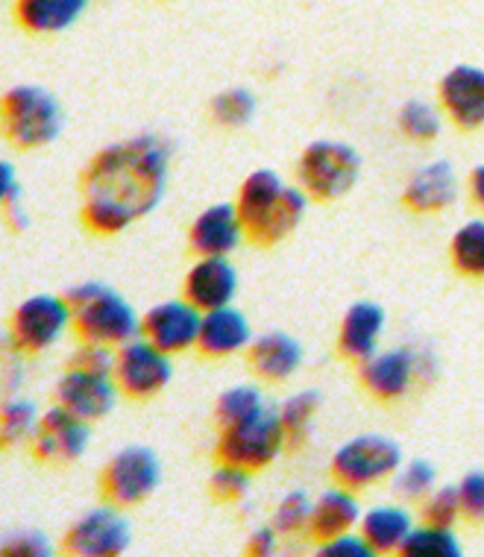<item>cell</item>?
<instances>
[{"instance_id":"obj_9","label":"cell","mask_w":484,"mask_h":557,"mask_svg":"<svg viewBox=\"0 0 484 557\" xmlns=\"http://www.w3.org/2000/svg\"><path fill=\"white\" fill-rule=\"evenodd\" d=\"M162 481V461L150 446H126L100 472V491L117 508H129L153 496Z\"/></svg>"},{"instance_id":"obj_29","label":"cell","mask_w":484,"mask_h":557,"mask_svg":"<svg viewBox=\"0 0 484 557\" xmlns=\"http://www.w3.org/2000/svg\"><path fill=\"white\" fill-rule=\"evenodd\" d=\"M320 408V394L318 391H300V394L288 396L280 408V420L288 434V446H300L309 434L311 423H314V413Z\"/></svg>"},{"instance_id":"obj_32","label":"cell","mask_w":484,"mask_h":557,"mask_svg":"<svg viewBox=\"0 0 484 557\" xmlns=\"http://www.w3.org/2000/svg\"><path fill=\"white\" fill-rule=\"evenodd\" d=\"M256 115V97L247 88H226L212 100V117L214 124L226 126V129H241Z\"/></svg>"},{"instance_id":"obj_12","label":"cell","mask_w":484,"mask_h":557,"mask_svg":"<svg viewBox=\"0 0 484 557\" xmlns=\"http://www.w3.org/2000/svg\"><path fill=\"white\" fill-rule=\"evenodd\" d=\"M129 543V519L112 502L83 513L65 534V552L77 557H117L124 555Z\"/></svg>"},{"instance_id":"obj_14","label":"cell","mask_w":484,"mask_h":557,"mask_svg":"<svg viewBox=\"0 0 484 557\" xmlns=\"http://www.w3.org/2000/svg\"><path fill=\"white\" fill-rule=\"evenodd\" d=\"M200 326H203V311L185 297L159 302L141 318V335L159 349H165L167 356H179L197 346Z\"/></svg>"},{"instance_id":"obj_6","label":"cell","mask_w":484,"mask_h":557,"mask_svg":"<svg viewBox=\"0 0 484 557\" xmlns=\"http://www.w3.org/2000/svg\"><path fill=\"white\" fill-rule=\"evenodd\" d=\"M361 156L344 141H314L297 159V183L314 200H338L359 183Z\"/></svg>"},{"instance_id":"obj_19","label":"cell","mask_w":484,"mask_h":557,"mask_svg":"<svg viewBox=\"0 0 484 557\" xmlns=\"http://www.w3.org/2000/svg\"><path fill=\"white\" fill-rule=\"evenodd\" d=\"M385 308L378 302H370V299L352 302L338 329L340 356L349 361H368L370 356H376L382 335H385Z\"/></svg>"},{"instance_id":"obj_36","label":"cell","mask_w":484,"mask_h":557,"mask_svg":"<svg viewBox=\"0 0 484 557\" xmlns=\"http://www.w3.org/2000/svg\"><path fill=\"white\" fill-rule=\"evenodd\" d=\"M461 496H458V487H435V491L426 496V505H423V517L426 522H435V525H456V519L461 517Z\"/></svg>"},{"instance_id":"obj_41","label":"cell","mask_w":484,"mask_h":557,"mask_svg":"<svg viewBox=\"0 0 484 557\" xmlns=\"http://www.w3.org/2000/svg\"><path fill=\"white\" fill-rule=\"evenodd\" d=\"M280 531L271 525H262V529H256L247 540V552L250 555H259V557H268V555H276V548H280Z\"/></svg>"},{"instance_id":"obj_7","label":"cell","mask_w":484,"mask_h":557,"mask_svg":"<svg viewBox=\"0 0 484 557\" xmlns=\"http://www.w3.org/2000/svg\"><path fill=\"white\" fill-rule=\"evenodd\" d=\"M402 467V449L385 434H359L332 455V475L349 491H364Z\"/></svg>"},{"instance_id":"obj_1","label":"cell","mask_w":484,"mask_h":557,"mask_svg":"<svg viewBox=\"0 0 484 557\" xmlns=\"http://www.w3.org/2000/svg\"><path fill=\"white\" fill-rule=\"evenodd\" d=\"M171 171V145L136 135L103 147L83 173V223L95 235H117L162 202Z\"/></svg>"},{"instance_id":"obj_20","label":"cell","mask_w":484,"mask_h":557,"mask_svg":"<svg viewBox=\"0 0 484 557\" xmlns=\"http://www.w3.org/2000/svg\"><path fill=\"white\" fill-rule=\"evenodd\" d=\"M458 200V176L449 162H429L411 173L402 191V202L414 212H444Z\"/></svg>"},{"instance_id":"obj_10","label":"cell","mask_w":484,"mask_h":557,"mask_svg":"<svg viewBox=\"0 0 484 557\" xmlns=\"http://www.w3.org/2000/svg\"><path fill=\"white\" fill-rule=\"evenodd\" d=\"M174 379V364L165 349L150 344L145 335L126 341L115 349V382L129 399H150L162 394Z\"/></svg>"},{"instance_id":"obj_2","label":"cell","mask_w":484,"mask_h":557,"mask_svg":"<svg viewBox=\"0 0 484 557\" xmlns=\"http://www.w3.org/2000/svg\"><path fill=\"white\" fill-rule=\"evenodd\" d=\"M306 197L302 188L282 183L276 171H252L238 188L235 209L241 214L247 238H252L262 247L280 244L297 230L306 214Z\"/></svg>"},{"instance_id":"obj_42","label":"cell","mask_w":484,"mask_h":557,"mask_svg":"<svg viewBox=\"0 0 484 557\" xmlns=\"http://www.w3.org/2000/svg\"><path fill=\"white\" fill-rule=\"evenodd\" d=\"M470 194H473V200L484 209V162L470 173Z\"/></svg>"},{"instance_id":"obj_25","label":"cell","mask_w":484,"mask_h":557,"mask_svg":"<svg viewBox=\"0 0 484 557\" xmlns=\"http://www.w3.org/2000/svg\"><path fill=\"white\" fill-rule=\"evenodd\" d=\"M88 0H18L15 15L29 33H62L86 12Z\"/></svg>"},{"instance_id":"obj_39","label":"cell","mask_w":484,"mask_h":557,"mask_svg":"<svg viewBox=\"0 0 484 557\" xmlns=\"http://www.w3.org/2000/svg\"><path fill=\"white\" fill-rule=\"evenodd\" d=\"M320 555L326 557H370L376 555L373 546H370L368 540L361 531H347V534H340V537H332L326 543H320Z\"/></svg>"},{"instance_id":"obj_31","label":"cell","mask_w":484,"mask_h":557,"mask_svg":"<svg viewBox=\"0 0 484 557\" xmlns=\"http://www.w3.org/2000/svg\"><path fill=\"white\" fill-rule=\"evenodd\" d=\"M440 126H444V115L429 100H408L406 107L399 109V129L411 141H432L440 135Z\"/></svg>"},{"instance_id":"obj_13","label":"cell","mask_w":484,"mask_h":557,"mask_svg":"<svg viewBox=\"0 0 484 557\" xmlns=\"http://www.w3.org/2000/svg\"><path fill=\"white\" fill-rule=\"evenodd\" d=\"M88 443H91V423L62 405H53L41 413L39 432L29 441V449L39 461L69 463L86 455Z\"/></svg>"},{"instance_id":"obj_28","label":"cell","mask_w":484,"mask_h":557,"mask_svg":"<svg viewBox=\"0 0 484 557\" xmlns=\"http://www.w3.org/2000/svg\"><path fill=\"white\" fill-rule=\"evenodd\" d=\"M402 555L408 557H461V543L449 525L423 522L420 529H411Z\"/></svg>"},{"instance_id":"obj_4","label":"cell","mask_w":484,"mask_h":557,"mask_svg":"<svg viewBox=\"0 0 484 557\" xmlns=\"http://www.w3.org/2000/svg\"><path fill=\"white\" fill-rule=\"evenodd\" d=\"M62 133V107L41 86H15L3 97V135L21 150L57 141Z\"/></svg>"},{"instance_id":"obj_22","label":"cell","mask_w":484,"mask_h":557,"mask_svg":"<svg viewBox=\"0 0 484 557\" xmlns=\"http://www.w3.org/2000/svg\"><path fill=\"white\" fill-rule=\"evenodd\" d=\"M361 505L356 499V491H349L344 484L332 487V491L320 493L314 499L309 519V537L318 543H326L332 537H340L347 531H356L361 522Z\"/></svg>"},{"instance_id":"obj_40","label":"cell","mask_w":484,"mask_h":557,"mask_svg":"<svg viewBox=\"0 0 484 557\" xmlns=\"http://www.w3.org/2000/svg\"><path fill=\"white\" fill-rule=\"evenodd\" d=\"M458 496H461V510L470 519H484V472H467L461 484H458Z\"/></svg>"},{"instance_id":"obj_26","label":"cell","mask_w":484,"mask_h":557,"mask_svg":"<svg viewBox=\"0 0 484 557\" xmlns=\"http://www.w3.org/2000/svg\"><path fill=\"white\" fill-rule=\"evenodd\" d=\"M449 256L464 276H484V221L473 218V221L461 223L449 240Z\"/></svg>"},{"instance_id":"obj_33","label":"cell","mask_w":484,"mask_h":557,"mask_svg":"<svg viewBox=\"0 0 484 557\" xmlns=\"http://www.w3.org/2000/svg\"><path fill=\"white\" fill-rule=\"evenodd\" d=\"M311 508H314V499L306 491L285 493L273 510V529L280 531L282 537H297L302 531H309Z\"/></svg>"},{"instance_id":"obj_38","label":"cell","mask_w":484,"mask_h":557,"mask_svg":"<svg viewBox=\"0 0 484 557\" xmlns=\"http://www.w3.org/2000/svg\"><path fill=\"white\" fill-rule=\"evenodd\" d=\"M3 555H15V557H45L53 552L50 540L41 534V531H15L10 537L3 540L0 546Z\"/></svg>"},{"instance_id":"obj_37","label":"cell","mask_w":484,"mask_h":557,"mask_svg":"<svg viewBox=\"0 0 484 557\" xmlns=\"http://www.w3.org/2000/svg\"><path fill=\"white\" fill-rule=\"evenodd\" d=\"M0 200H3V214L12 230L21 232L27 226V212H24V191H21L18 180H15V168L3 162V188H0Z\"/></svg>"},{"instance_id":"obj_23","label":"cell","mask_w":484,"mask_h":557,"mask_svg":"<svg viewBox=\"0 0 484 557\" xmlns=\"http://www.w3.org/2000/svg\"><path fill=\"white\" fill-rule=\"evenodd\" d=\"M247 358L259 379L285 382L302 367V344L288 332H268V335L252 337Z\"/></svg>"},{"instance_id":"obj_15","label":"cell","mask_w":484,"mask_h":557,"mask_svg":"<svg viewBox=\"0 0 484 557\" xmlns=\"http://www.w3.org/2000/svg\"><path fill=\"white\" fill-rule=\"evenodd\" d=\"M423 361H426V356L420 358V352L408 349V346L376 352L368 361H361V385L382 403L402 399L414 387L417 379L426 375Z\"/></svg>"},{"instance_id":"obj_35","label":"cell","mask_w":484,"mask_h":557,"mask_svg":"<svg viewBox=\"0 0 484 557\" xmlns=\"http://www.w3.org/2000/svg\"><path fill=\"white\" fill-rule=\"evenodd\" d=\"M252 472L238 467V463H218V470L209 479V491L218 502H241L250 493Z\"/></svg>"},{"instance_id":"obj_27","label":"cell","mask_w":484,"mask_h":557,"mask_svg":"<svg viewBox=\"0 0 484 557\" xmlns=\"http://www.w3.org/2000/svg\"><path fill=\"white\" fill-rule=\"evenodd\" d=\"M41 423V413L36 408L33 399H10V403L3 405V411H0V437L7 446H21V443H29L39 432Z\"/></svg>"},{"instance_id":"obj_3","label":"cell","mask_w":484,"mask_h":557,"mask_svg":"<svg viewBox=\"0 0 484 557\" xmlns=\"http://www.w3.org/2000/svg\"><path fill=\"white\" fill-rule=\"evenodd\" d=\"M74 314V332L79 341L103 346H124L141 335V318L115 288L103 282H83L65 294Z\"/></svg>"},{"instance_id":"obj_21","label":"cell","mask_w":484,"mask_h":557,"mask_svg":"<svg viewBox=\"0 0 484 557\" xmlns=\"http://www.w3.org/2000/svg\"><path fill=\"white\" fill-rule=\"evenodd\" d=\"M250 344L252 326L238 308L223 306L214 311H203V326H200V341H197V349L203 356H235V352L250 349Z\"/></svg>"},{"instance_id":"obj_17","label":"cell","mask_w":484,"mask_h":557,"mask_svg":"<svg viewBox=\"0 0 484 557\" xmlns=\"http://www.w3.org/2000/svg\"><path fill=\"white\" fill-rule=\"evenodd\" d=\"M247 230L235 202H214L197 214L188 230V244L197 256H229L238 250Z\"/></svg>"},{"instance_id":"obj_11","label":"cell","mask_w":484,"mask_h":557,"mask_svg":"<svg viewBox=\"0 0 484 557\" xmlns=\"http://www.w3.org/2000/svg\"><path fill=\"white\" fill-rule=\"evenodd\" d=\"M121 387L115 382V373L107 370H91V367L69 364V370L59 375L57 382V405L69 408L88 423H97L115 411Z\"/></svg>"},{"instance_id":"obj_18","label":"cell","mask_w":484,"mask_h":557,"mask_svg":"<svg viewBox=\"0 0 484 557\" xmlns=\"http://www.w3.org/2000/svg\"><path fill=\"white\" fill-rule=\"evenodd\" d=\"M440 107L461 129H479L484 124V67H452L440 79Z\"/></svg>"},{"instance_id":"obj_5","label":"cell","mask_w":484,"mask_h":557,"mask_svg":"<svg viewBox=\"0 0 484 557\" xmlns=\"http://www.w3.org/2000/svg\"><path fill=\"white\" fill-rule=\"evenodd\" d=\"M288 446V434L280 420V411L252 413L241 423L223 425L218 437V461L238 463L244 470L259 472L271 467Z\"/></svg>"},{"instance_id":"obj_30","label":"cell","mask_w":484,"mask_h":557,"mask_svg":"<svg viewBox=\"0 0 484 557\" xmlns=\"http://www.w3.org/2000/svg\"><path fill=\"white\" fill-rule=\"evenodd\" d=\"M268 405H264L262 391L256 385H233L226 387L221 396H218V408H214V417H218V423L223 425H233L241 423L252 413L264 411Z\"/></svg>"},{"instance_id":"obj_34","label":"cell","mask_w":484,"mask_h":557,"mask_svg":"<svg viewBox=\"0 0 484 557\" xmlns=\"http://www.w3.org/2000/svg\"><path fill=\"white\" fill-rule=\"evenodd\" d=\"M394 487L402 499L417 502L426 499L429 493L435 491V467L429 461H408L394 472Z\"/></svg>"},{"instance_id":"obj_8","label":"cell","mask_w":484,"mask_h":557,"mask_svg":"<svg viewBox=\"0 0 484 557\" xmlns=\"http://www.w3.org/2000/svg\"><path fill=\"white\" fill-rule=\"evenodd\" d=\"M74 326L69 297L59 294H33L15 308L10 323V341L18 352L39 356L69 335Z\"/></svg>"},{"instance_id":"obj_16","label":"cell","mask_w":484,"mask_h":557,"mask_svg":"<svg viewBox=\"0 0 484 557\" xmlns=\"http://www.w3.org/2000/svg\"><path fill=\"white\" fill-rule=\"evenodd\" d=\"M238 294V270L229 256H200L185 273L183 297L200 311L233 306Z\"/></svg>"},{"instance_id":"obj_24","label":"cell","mask_w":484,"mask_h":557,"mask_svg":"<svg viewBox=\"0 0 484 557\" xmlns=\"http://www.w3.org/2000/svg\"><path fill=\"white\" fill-rule=\"evenodd\" d=\"M411 513L399 505H376L361 513L359 531L364 534L376 555L402 552L408 534H411Z\"/></svg>"}]
</instances>
